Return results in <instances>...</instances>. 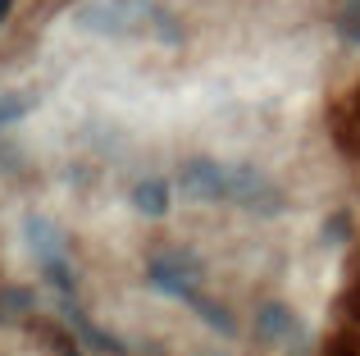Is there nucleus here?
Segmentation results:
<instances>
[{
	"label": "nucleus",
	"mask_w": 360,
	"mask_h": 356,
	"mask_svg": "<svg viewBox=\"0 0 360 356\" xmlns=\"http://www.w3.org/2000/svg\"><path fill=\"white\" fill-rule=\"evenodd\" d=\"M78 23L91 27V32H155L165 37V42H178V23L165 14L160 5H150V0H91V5L78 9Z\"/></svg>",
	"instance_id": "obj_1"
},
{
	"label": "nucleus",
	"mask_w": 360,
	"mask_h": 356,
	"mask_svg": "<svg viewBox=\"0 0 360 356\" xmlns=\"http://www.w3.org/2000/svg\"><path fill=\"white\" fill-rule=\"evenodd\" d=\"M229 201H238L242 210H260V215L283 210L278 183H269V178L260 170H251V165H229Z\"/></svg>",
	"instance_id": "obj_2"
},
{
	"label": "nucleus",
	"mask_w": 360,
	"mask_h": 356,
	"mask_svg": "<svg viewBox=\"0 0 360 356\" xmlns=\"http://www.w3.org/2000/svg\"><path fill=\"white\" fill-rule=\"evenodd\" d=\"M196 284H201V260L192 251H160L150 260V288L169 297H196Z\"/></svg>",
	"instance_id": "obj_3"
},
{
	"label": "nucleus",
	"mask_w": 360,
	"mask_h": 356,
	"mask_svg": "<svg viewBox=\"0 0 360 356\" xmlns=\"http://www.w3.org/2000/svg\"><path fill=\"white\" fill-rule=\"evenodd\" d=\"M183 192L196 201H229V165L192 160L183 170Z\"/></svg>",
	"instance_id": "obj_4"
},
{
	"label": "nucleus",
	"mask_w": 360,
	"mask_h": 356,
	"mask_svg": "<svg viewBox=\"0 0 360 356\" xmlns=\"http://www.w3.org/2000/svg\"><path fill=\"white\" fill-rule=\"evenodd\" d=\"M255 329H260V338L278 343V348H297L301 343V320L288 306H264V311L255 315Z\"/></svg>",
	"instance_id": "obj_5"
},
{
	"label": "nucleus",
	"mask_w": 360,
	"mask_h": 356,
	"mask_svg": "<svg viewBox=\"0 0 360 356\" xmlns=\"http://www.w3.org/2000/svg\"><path fill=\"white\" fill-rule=\"evenodd\" d=\"M132 201H137L141 215H165V210H169V187L160 183V178H146V183H137Z\"/></svg>",
	"instance_id": "obj_6"
},
{
	"label": "nucleus",
	"mask_w": 360,
	"mask_h": 356,
	"mask_svg": "<svg viewBox=\"0 0 360 356\" xmlns=\"http://www.w3.org/2000/svg\"><path fill=\"white\" fill-rule=\"evenodd\" d=\"M338 32L347 42H360V0H342V14H338Z\"/></svg>",
	"instance_id": "obj_7"
},
{
	"label": "nucleus",
	"mask_w": 360,
	"mask_h": 356,
	"mask_svg": "<svg viewBox=\"0 0 360 356\" xmlns=\"http://www.w3.org/2000/svg\"><path fill=\"white\" fill-rule=\"evenodd\" d=\"M196 302V297H192ZM196 311H201V320L210 324V329H219V333H233V320H229V311L224 306H210V302H196Z\"/></svg>",
	"instance_id": "obj_8"
},
{
	"label": "nucleus",
	"mask_w": 360,
	"mask_h": 356,
	"mask_svg": "<svg viewBox=\"0 0 360 356\" xmlns=\"http://www.w3.org/2000/svg\"><path fill=\"white\" fill-rule=\"evenodd\" d=\"M9 14V0H0V18H5Z\"/></svg>",
	"instance_id": "obj_9"
},
{
	"label": "nucleus",
	"mask_w": 360,
	"mask_h": 356,
	"mask_svg": "<svg viewBox=\"0 0 360 356\" xmlns=\"http://www.w3.org/2000/svg\"><path fill=\"white\" fill-rule=\"evenodd\" d=\"M210 356H229V352H210Z\"/></svg>",
	"instance_id": "obj_10"
}]
</instances>
